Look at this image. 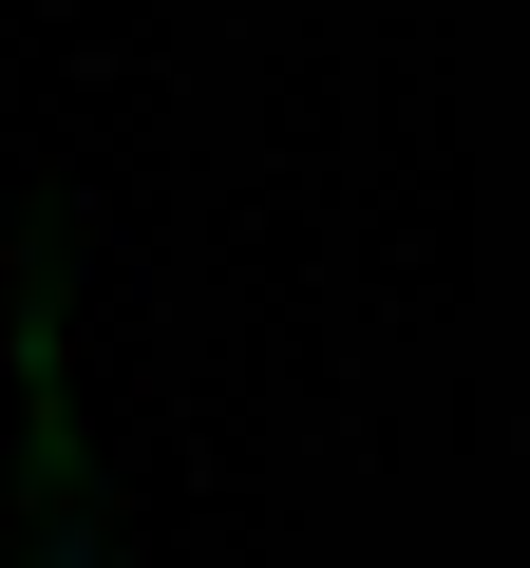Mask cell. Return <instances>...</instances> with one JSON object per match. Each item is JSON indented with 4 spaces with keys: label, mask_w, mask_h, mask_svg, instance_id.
Returning a JSON list of instances; mask_svg holds the SVG:
<instances>
[{
    "label": "cell",
    "mask_w": 530,
    "mask_h": 568,
    "mask_svg": "<svg viewBox=\"0 0 530 568\" xmlns=\"http://www.w3.org/2000/svg\"><path fill=\"white\" fill-rule=\"evenodd\" d=\"M20 474H39V568H95V530H77V379H58V265H20Z\"/></svg>",
    "instance_id": "1"
}]
</instances>
